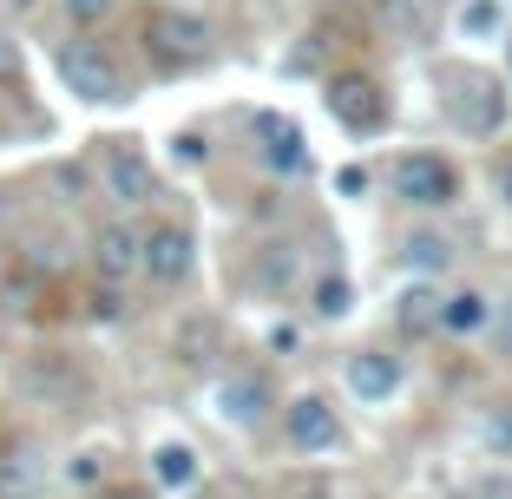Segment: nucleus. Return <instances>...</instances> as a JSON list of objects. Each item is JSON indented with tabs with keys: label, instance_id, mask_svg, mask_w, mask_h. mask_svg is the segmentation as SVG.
I'll list each match as a JSON object with an SVG mask.
<instances>
[{
	"label": "nucleus",
	"instance_id": "b1692460",
	"mask_svg": "<svg viewBox=\"0 0 512 499\" xmlns=\"http://www.w3.org/2000/svg\"><path fill=\"white\" fill-rule=\"evenodd\" d=\"M106 499H158L151 486H119V493H106Z\"/></svg>",
	"mask_w": 512,
	"mask_h": 499
},
{
	"label": "nucleus",
	"instance_id": "0eeeda50",
	"mask_svg": "<svg viewBox=\"0 0 512 499\" xmlns=\"http://www.w3.org/2000/svg\"><path fill=\"white\" fill-rule=\"evenodd\" d=\"M86 257H92V276H99V283H132L138 257H145V230H138L132 217H112V224L92 230Z\"/></svg>",
	"mask_w": 512,
	"mask_h": 499
},
{
	"label": "nucleus",
	"instance_id": "4be33fe9",
	"mask_svg": "<svg viewBox=\"0 0 512 499\" xmlns=\"http://www.w3.org/2000/svg\"><path fill=\"white\" fill-rule=\"evenodd\" d=\"M14 73H20V40L0 27V79H14Z\"/></svg>",
	"mask_w": 512,
	"mask_h": 499
},
{
	"label": "nucleus",
	"instance_id": "393cba45",
	"mask_svg": "<svg viewBox=\"0 0 512 499\" xmlns=\"http://www.w3.org/2000/svg\"><path fill=\"white\" fill-rule=\"evenodd\" d=\"M499 191H506V204H512V158L499 165Z\"/></svg>",
	"mask_w": 512,
	"mask_h": 499
},
{
	"label": "nucleus",
	"instance_id": "39448f33",
	"mask_svg": "<svg viewBox=\"0 0 512 499\" xmlns=\"http://www.w3.org/2000/svg\"><path fill=\"white\" fill-rule=\"evenodd\" d=\"M394 197L414 204V211H440V204L460 197V171H453L440 152H407L401 165H394Z\"/></svg>",
	"mask_w": 512,
	"mask_h": 499
},
{
	"label": "nucleus",
	"instance_id": "f3484780",
	"mask_svg": "<svg viewBox=\"0 0 512 499\" xmlns=\"http://www.w3.org/2000/svg\"><path fill=\"white\" fill-rule=\"evenodd\" d=\"M401 257H407V270H447L453 243L440 237V230H421V237H407V243H401Z\"/></svg>",
	"mask_w": 512,
	"mask_h": 499
},
{
	"label": "nucleus",
	"instance_id": "5701e85b",
	"mask_svg": "<svg viewBox=\"0 0 512 499\" xmlns=\"http://www.w3.org/2000/svg\"><path fill=\"white\" fill-rule=\"evenodd\" d=\"M335 191H342V197H362V191H368V171H355V165H348L342 178H335Z\"/></svg>",
	"mask_w": 512,
	"mask_h": 499
},
{
	"label": "nucleus",
	"instance_id": "f03ea898",
	"mask_svg": "<svg viewBox=\"0 0 512 499\" xmlns=\"http://www.w3.org/2000/svg\"><path fill=\"white\" fill-rule=\"evenodd\" d=\"M53 73H60V86L73 92L79 106H119L125 99V66L112 46L99 40H66L60 53H53Z\"/></svg>",
	"mask_w": 512,
	"mask_h": 499
},
{
	"label": "nucleus",
	"instance_id": "9d476101",
	"mask_svg": "<svg viewBox=\"0 0 512 499\" xmlns=\"http://www.w3.org/2000/svg\"><path fill=\"white\" fill-rule=\"evenodd\" d=\"M342 381H348V394H355L362 408H388L394 394H401L407 368H401V355H388V348H355V355L342 362Z\"/></svg>",
	"mask_w": 512,
	"mask_h": 499
},
{
	"label": "nucleus",
	"instance_id": "4468645a",
	"mask_svg": "<svg viewBox=\"0 0 512 499\" xmlns=\"http://www.w3.org/2000/svg\"><path fill=\"white\" fill-rule=\"evenodd\" d=\"M217 408H224L230 427H256L263 414H270V388H263V381H250V375H237V381H224V388H217Z\"/></svg>",
	"mask_w": 512,
	"mask_h": 499
},
{
	"label": "nucleus",
	"instance_id": "1a4fd4ad",
	"mask_svg": "<svg viewBox=\"0 0 512 499\" xmlns=\"http://www.w3.org/2000/svg\"><path fill=\"white\" fill-rule=\"evenodd\" d=\"M447 112L453 125H467V132H499V119H506V92L493 86L486 73H447Z\"/></svg>",
	"mask_w": 512,
	"mask_h": 499
},
{
	"label": "nucleus",
	"instance_id": "aec40b11",
	"mask_svg": "<svg viewBox=\"0 0 512 499\" xmlns=\"http://www.w3.org/2000/svg\"><path fill=\"white\" fill-rule=\"evenodd\" d=\"M316 316H348V283H342V276H322V283H316Z\"/></svg>",
	"mask_w": 512,
	"mask_h": 499
},
{
	"label": "nucleus",
	"instance_id": "dca6fc26",
	"mask_svg": "<svg viewBox=\"0 0 512 499\" xmlns=\"http://www.w3.org/2000/svg\"><path fill=\"white\" fill-rule=\"evenodd\" d=\"M151 480L158 486H191L197 480V454L184 447V440H158V447H151Z\"/></svg>",
	"mask_w": 512,
	"mask_h": 499
},
{
	"label": "nucleus",
	"instance_id": "f257e3e1",
	"mask_svg": "<svg viewBox=\"0 0 512 499\" xmlns=\"http://www.w3.org/2000/svg\"><path fill=\"white\" fill-rule=\"evenodd\" d=\"M138 40H145L151 66H165V73H191V66H204L217 53V27L197 14V7H178V0L151 7L145 27H138Z\"/></svg>",
	"mask_w": 512,
	"mask_h": 499
},
{
	"label": "nucleus",
	"instance_id": "ddd939ff",
	"mask_svg": "<svg viewBox=\"0 0 512 499\" xmlns=\"http://www.w3.org/2000/svg\"><path fill=\"white\" fill-rule=\"evenodd\" d=\"M493 316H499V303L486 296V289H453V296H440V329L447 335H486L493 329Z\"/></svg>",
	"mask_w": 512,
	"mask_h": 499
},
{
	"label": "nucleus",
	"instance_id": "a211bd4d",
	"mask_svg": "<svg viewBox=\"0 0 512 499\" xmlns=\"http://www.w3.org/2000/svg\"><path fill=\"white\" fill-rule=\"evenodd\" d=\"M480 447L493 460H512V401H499V408L480 414Z\"/></svg>",
	"mask_w": 512,
	"mask_h": 499
},
{
	"label": "nucleus",
	"instance_id": "7ed1b4c3",
	"mask_svg": "<svg viewBox=\"0 0 512 499\" xmlns=\"http://www.w3.org/2000/svg\"><path fill=\"white\" fill-rule=\"evenodd\" d=\"M191 270H197V237H191V224H178V217L151 224L145 230V257H138V276H145L151 289H178V283H191Z\"/></svg>",
	"mask_w": 512,
	"mask_h": 499
},
{
	"label": "nucleus",
	"instance_id": "6ab92c4d",
	"mask_svg": "<svg viewBox=\"0 0 512 499\" xmlns=\"http://www.w3.org/2000/svg\"><path fill=\"white\" fill-rule=\"evenodd\" d=\"M394 316H401V329H434V322H440V296L427 283H414L401 296V309H394Z\"/></svg>",
	"mask_w": 512,
	"mask_h": 499
},
{
	"label": "nucleus",
	"instance_id": "9b49d317",
	"mask_svg": "<svg viewBox=\"0 0 512 499\" xmlns=\"http://www.w3.org/2000/svg\"><path fill=\"white\" fill-rule=\"evenodd\" d=\"M329 112L348 125V132H381V125H388V99H381V86H375V79H355V73H342L329 86Z\"/></svg>",
	"mask_w": 512,
	"mask_h": 499
},
{
	"label": "nucleus",
	"instance_id": "6e6552de",
	"mask_svg": "<svg viewBox=\"0 0 512 499\" xmlns=\"http://www.w3.org/2000/svg\"><path fill=\"white\" fill-rule=\"evenodd\" d=\"M283 434H289V447L296 454H335L348 440V427H342V414L322 401V394H296L283 408Z\"/></svg>",
	"mask_w": 512,
	"mask_h": 499
},
{
	"label": "nucleus",
	"instance_id": "423d86ee",
	"mask_svg": "<svg viewBox=\"0 0 512 499\" xmlns=\"http://www.w3.org/2000/svg\"><path fill=\"white\" fill-rule=\"evenodd\" d=\"M53 480V454L33 434H7L0 440V499H46Z\"/></svg>",
	"mask_w": 512,
	"mask_h": 499
},
{
	"label": "nucleus",
	"instance_id": "f8f14e48",
	"mask_svg": "<svg viewBox=\"0 0 512 499\" xmlns=\"http://www.w3.org/2000/svg\"><path fill=\"white\" fill-rule=\"evenodd\" d=\"M256 145H263V158H270V171H309V145H302V132H296V119H283V112H256Z\"/></svg>",
	"mask_w": 512,
	"mask_h": 499
},
{
	"label": "nucleus",
	"instance_id": "20e7f679",
	"mask_svg": "<svg viewBox=\"0 0 512 499\" xmlns=\"http://www.w3.org/2000/svg\"><path fill=\"white\" fill-rule=\"evenodd\" d=\"M99 184H106V197L119 204V211H145L151 197H158V171H151V158L138 152L132 138H106V152H99Z\"/></svg>",
	"mask_w": 512,
	"mask_h": 499
},
{
	"label": "nucleus",
	"instance_id": "2eb2a0df",
	"mask_svg": "<svg viewBox=\"0 0 512 499\" xmlns=\"http://www.w3.org/2000/svg\"><path fill=\"white\" fill-rule=\"evenodd\" d=\"M460 40H506V0H460Z\"/></svg>",
	"mask_w": 512,
	"mask_h": 499
},
{
	"label": "nucleus",
	"instance_id": "a878e982",
	"mask_svg": "<svg viewBox=\"0 0 512 499\" xmlns=\"http://www.w3.org/2000/svg\"><path fill=\"white\" fill-rule=\"evenodd\" d=\"M467 499H506V493H493V486H486V493H467Z\"/></svg>",
	"mask_w": 512,
	"mask_h": 499
},
{
	"label": "nucleus",
	"instance_id": "412c9836",
	"mask_svg": "<svg viewBox=\"0 0 512 499\" xmlns=\"http://www.w3.org/2000/svg\"><path fill=\"white\" fill-rule=\"evenodd\" d=\"M112 7H119V0H60V14L73 20V27H99Z\"/></svg>",
	"mask_w": 512,
	"mask_h": 499
}]
</instances>
